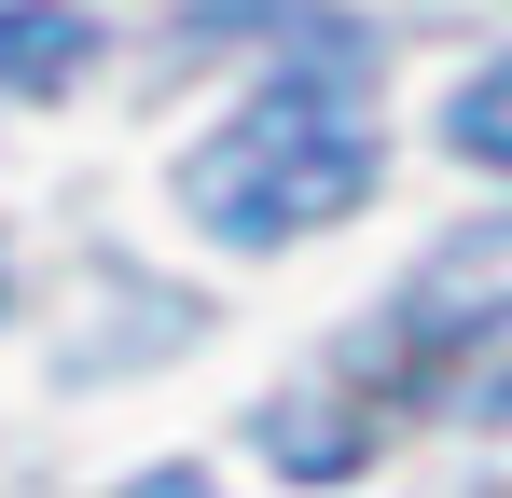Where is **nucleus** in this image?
I'll return each instance as SVG.
<instances>
[{
	"instance_id": "nucleus-1",
	"label": "nucleus",
	"mask_w": 512,
	"mask_h": 498,
	"mask_svg": "<svg viewBox=\"0 0 512 498\" xmlns=\"http://www.w3.org/2000/svg\"><path fill=\"white\" fill-rule=\"evenodd\" d=\"M374 194V111L346 70H263V97H236L194 153H180V208L236 249L319 236Z\"/></svg>"
},
{
	"instance_id": "nucleus-2",
	"label": "nucleus",
	"mask_w": 512,
	"mask_h": 498,
	"mask_svg": "<svg viewBox=\"0 0 512 498\" xmlns=\"http://www.w3.org/2000/svg\"><path fill=\"white\" fill-rule=\"evenodd\" d=\"M402 360H416L429 388H457V402H512V222H471V236H443L416 263V291H402Z\"/></svg>"
},
{
	"instance_id": "nucleus-4",
	"label": "nucleus",
	"mask_w": 512,
	"mask_h": 498,
	"mask_svg": "<svg viewBox=\"0 0 512 498\" xmlns=\"http://www.w3.org/2000/svg\"><path fill=\"white\" fill-rule=\"evenodd\" d=\"M443 139H457L471 166H512V56H499V70H471V83H457V111H443Z\"/></svg>"
},
{
	"instance_id": "nucleus-3",
	"label": "nucleus",
	"mask_w": 512,
	"mask_h": 498,
	"mask_svg": "<svg viewBox=\"0 0 512 498\" xmlns=\"http://www.w3.org/2000/svg\"><path fill=\"white\" fill-rule=\"evenodd\" d=\"M97 42L84 14H56V0H0V97H42V83H70Z\"/></svg>"
}]
</instances>
